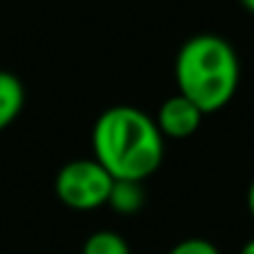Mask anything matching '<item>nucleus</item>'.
<instances>
[{"label":"nucleus","mask_w":254,"mask_h":254,"mask_svg":"<svg viewBox=\"0 0 254 254\" xmlns=\"http://www.w3.org/2000/svg\"><path fill=\"white\" fill-rule=\"evenodd\" d=\"M23 105H25V87L20 77L8 70H0V132L20 117Z\"/></svg>","instance_id":"5"},{"label":"nucleus","mask_w":254,"mask_h":254,"mask_svg":"<svg viewBox=\"0 0 254 254\" xmlns=\"http://www.w3.org/2000/svg\"><path fill=\"white\" fill-rule=\"evenodd\" d=\"M142 202H145L142 182H135V180H115L112 182L107 204L115 212H120V214H135L142 207Z\"/></svg>","instance_id":"6"},{"label":"nucleus","mask_w":254,"mask_h":254,"mask_svg":"<svg viewBox=\"0 0 254 254\" xmlns=\"http://www.w3.org/2000/svg\"><path fill=\"white\" fill-rule=\"evenodd\" d=\"M202 117L204 112L185 95H172L167 97L162 105H160V112L155 117L157 127H160V132L162 137H170V140H187L192 137L197 130H199V125H202Z\"/></svg>","instance_id":"4"},{"label":"nucleus","mask_w":254,"mask_h":254,"mask_svg":"<svg viewBox=\"0 0 254 254\" xmlns=\"http://www.w3.org/2000/svg\"><path fill=\"white\" fill-rule=\"evenodd\" d=\"M239 3H242V8H244L247 13H252V15H254V0H239Z\"/></svg>","instance_id":"11"},{"label":"nucleus","mask_w":254,"mask_h":254,"mask_svg":"<svg viewBox=\"0 0 254 254\" xmlns=\"http://www.w3.org/2000/svg\"><path fill=\"white\" fill-rule=\"evenodd\" d=\"M92 157L112 180L142 182L162 165L165 137L147 112L132 105H115L95 120Z\"/></svg>","instance_id":"1"},{"label":"nucleus","mask_w":254,"mask_h":254,"mask_svg":"<svg viewBox=\"0 0 254 254\" xmlns=\"http://www.w3.org/2000/svg\"><path fill=\"white\" fill-rule=\"evenodd\" d=\"M239 254H254V239H249V242L239 249Z\"/></svg>","instance_id":"10"},{"label":"nucleus","mask_w":254,"mask_h":254,"mask_svg":"<svg viewBox=\"0 0 254 254\" xmlns=\"http://www.w3.org/2000/svg\"><path fill=\"white\" fill-rule=\"evenodd\" d=\"M112 182L115 180L110 177V172L95 157H82V160H72L58 170L55 194L65 207L90 212V209L107 204Z\"/></svg>","instance_id":"3"},{"label":"nucleus","mask_w":254,"mask_h":254,"mask_svg":"<svg viewBox=\"0 0 254 254\" xmlns=\"http://www.w3.org/2000/svg\"><path fill=\"white\" fill-rule=\"evenodd\" d=\"M247 207H249V214L254 219V180L249 182V190H247Z\"/></svg>","instance_id":"9"},{"label":"nucleus","mask_w":254,"mask_h":254,"mask_svg":"<svg viewBox=\"0 0 254 254\" xmlns=\"http://www.w3.org/2000/svg\"><path fill=\"white\" fill-rule=\"evenodd\" d=\"M239 58L229 40L199 33L182 43L175 58V82L204 115L232 102L239 87Z\"/></svg>","instance_id":"2"},{"label":"nucleus","mask_w":254,"mask_h":254,"mask_svg":"<svg viewBox=\"0 0 254 254\" xmlns=\"http://www.w3.org/2000/svg\"><path fill=\"white\" fill-rule=\"evenodd\" d=\"M80 254H130V244L112 229H97L85 239Z\"/></svg>","instance_id":"7"},{"label":"nucleus","mask_w":254,"mask_h":254,"mask_svg":"<svg viewBox=\"0 0 254 254\" xmlns=\"http://www.w3.org/2000/svg\"><path fill=\"white\" fill-rule=\"evenodd\" d=\"M167 254H219V249L209 242V239H199V237H190L177 242Z\"/></svg>","instance_id":"8"}]
</instances>
